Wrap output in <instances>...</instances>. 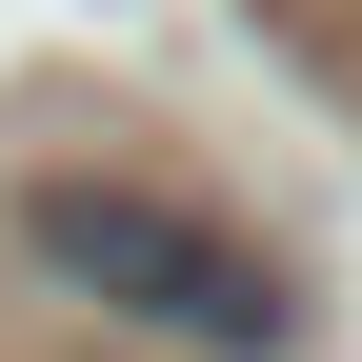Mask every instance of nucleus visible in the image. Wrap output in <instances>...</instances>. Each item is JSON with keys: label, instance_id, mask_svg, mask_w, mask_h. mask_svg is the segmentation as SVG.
I'll return each instance as SVG.
<instances>
[{"label": "nucleus", "instance_id": "nucleus-1", "mask_svg": "<svg viewBox=\"0 0 362 362\" xmlns=\"http://www.w3.org/2000/svg\"><path fill=\"white\" fill-rule=\"evenodd\" d=\"M21 262L81 302V322H121V342H181V362H302L282 262H262L242 221L161 202V181H101V161L21 181Z\"/></svg>", "mask_w": 362, "mask_h": 362}]
</instances>
